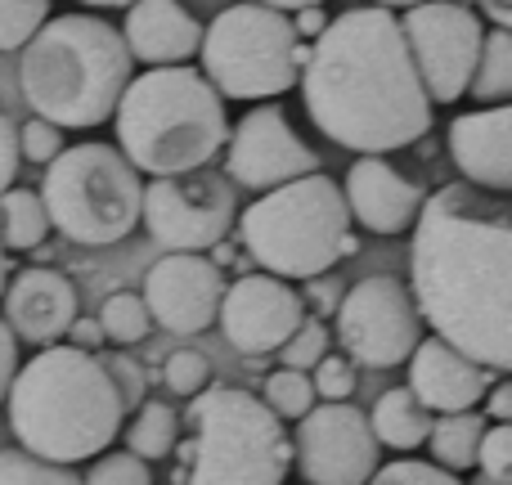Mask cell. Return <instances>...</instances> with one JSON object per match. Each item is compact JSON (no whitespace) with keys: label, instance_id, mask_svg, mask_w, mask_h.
I'll list each match as a JSON object with an SVG mask.
<instances>
[{"label":"cell","instance_id":"obj_1","mask_svg":"<svg viewBox=\"0 0 512 485\" xmlns=\"http://www.w3.org/2000/svg\"><path fill=\"white\" fill-rule=\"evenodd\" d=\"M409 243L418 319L495 373L512 369V212L508 194L468 180L423 198Z\"/></svg>","mask_w":512,"mask_h":485},{"label":"cell","instance_id":"obj_2","mask_svg":"<svg viewBox=\"0 0 512 485\" xmlns=\"http://www.w3.org/2000/svg\"><path fill=\"white\" fill-rule=\"evenodd\" d=\"M319 135L351 153H396L432 131V99L414 72L396 9L355 5L328 18L297 72Z\"/></svg>","mask_w":512,"mask_h":485},{"label":"cell","instance_id":"obj_3","mask_svg":"<svg viewBox=\"0 0 512 485\" xmlns=\"http://www.w3.org/2000/svg\"><path fill=\"white\" fill-rule=\"evenodd\" d=\"M5 405L18 450L68 468L104 454L126 423L122 391L108 364L72 342L41 346L27 364H18Z\"/></svg>","mask_w":512,"mask_h":485},{"label":"cell","instance_id":"obj_4","mask_svg":"<svg viewBox=\"0 0 512 485\" xmlns=\"http://www.w3.org/2000/svg\"><path fill=\"white\" fill-rule=\"evenodd\" d=\"M135 59L122 32L99 14H50L23 45L18 86L41 122L59 131H95L113 122Z\"/></svg>","mask_w":512,"mask_h":485},{"label":"cell","instance_id":"obj_5","mask_svg":"<svg viewBox=\"0 0 512 485\" xmlns=\"http://www.w3.org/2000/svg\"><path fill=\"white\" fill-rule=\"evenodd\" d=\"M113 126L117 153L149 180L203 171L230 135L225 99L189 63L149 68L126 81L113 108Z\"/></svg>","mask_w":512,"mask_h":485},{"label":"cell","instance_id":"obj_6","mask_svg":"<svg viewBox=\"0 0 512 485\" xmlns=\"http://www.w3.org/2000/svg\"><path fill=\"white\" fill-rule=\"evenodd\" d=\"M171 485H283L292 468L288 427L248 387H203L180 414Z\"/></svg>","mask_w":512,"mask_h":485},{"label":"cell","instance_id":"obj_7","mask_svg":"<svg viewBox=\"0 0 512 485\" xmlns=\"http://www.w3.org/2000/svg\"><path fill=\"white\" fill-rule=\"evenodd\" d=\"M234 221L243 252L274 279H315L360 252L342 185L324 171L265 189Z\"/></svg>","mask_w":512,"mask_h":485},{"label":"cell","instance_id":"obj_8","mask_svg":"<svg viewBox=\"0 0 512 485\" xmlns=\"http://www.w3.org/2000/svg\"><path fill=\"white\" fill-rule=\"evenodd\" d=\"M41 207L50 230L77 247H113L140 225L144 180L117 144H72L45 162Z\"/></svg>","mask_w":512,"mask_h":485},{"label":"cell","instance_id":"obj_9","mask_svg":"<svg viewBox=\"0 0 512 485\" xmlns=\"http://www.w3.org/2000/svg\"><path fill=\"white\" fill-rule=\"evenodd\" d=\"M306 50L310 45L297 41L292 18L256 0L221 9L198 41L203 77L221 99H279L297 86Z\"/></svg>","mask_w":512,"mask_h":485},{"label":"cell","instance_id":"obj_10","mask_svg":"<svg viewBox=\"0 0 512 485\" xmlns=\"http://www.w3.org/2000/svg\"><path fill=\"white\" fill-rule=\"evenodd\" d=\"M234 189L212 171L153 176L140 194V225L167 252H216L234 230Z\"/></svg>","mask_w":512,"mask_h":485},{"label":"cell","instance_id":"obj_11","mask_svg":"<svg viewBox=\"0 0 512 485\" xmlns=\"http://www.w3.org/2000/svg\"><path fill=\"white\" fill-rule=\"evenodd\" d=\"M333 319L342 355L364 369H396L423 337L418 306L405 279H396V274H369L355 288H346Z\"/></svg>","mask_w":512,"mask_h":485},{"label":"cell","instance_id":"obj_12","mask_svg":"<svg viewBox=\"0 0 512 485\" xmlns=\"http://www.w3.org/2000/svg\"><path fill=\"white\" fill-rule=\"evenodd\" d=\"M400 36H405L409 59H414V72L432 108L463 99L472 68H477L481 36H486L481 14H472L459 0H423V5L405 9Z\"/></svg>","mask_w":512,"mask_h":485},{"label":"cell","instance_id":"obj_13","mask_svg":"<svg viewBox=\"0 0 512 485\" xmlns=\"http://www.w3.org/2000/svg\"><path fill=\"white\" fill-rule=\"evenodd\" d=\"M292 463L306 485H364L378 472L382 445L369 432V414L351 400H315L297 418Z\"/></svg>","mask_w":512,"mask_h":485},{"label":"cell","instance_id":"obj_14","mask_svg":"<svg viewBox=\"0 0 512 485\" xmlns=\"http://www.w3.org/2000/svg\"><path fill=\"white\" fill-rule=\"evenodd\" d=\"M225 171L234 185L265 194L274 185L319 171V153L292 131L279 104H256L225 135Z\"/></svg>","mask_w":512,"mask_h":485},{"label":"cell","instance_id":"obj_15","mask_svg":"<svg viewBox=\"0 0 512 485\" xmlns=\"http://www.w3.org/2000/svg\"><path fill=\"white\" fill-rule=\"evenodd\" d=\"M306 319V301L292 288L288 279H274V274L256 270L239 274V279L225 288L221 310H216V324H221L225 342L239 355H274L283 342L292 337V328Z\"/></svg>","mask_w":512,"mask_h":485},{"label":"cell","instance_id":"obj_16","mask_svg":"<svg viewBox=\"0 0 512 485\" xmlns=\"http://www.w3.org/2000/svg\"><path fill=\"white\" fill-rule=\"evenodd\" d=\"M144 310L158 328L194 337L216 324L225 297V274L207 252H167L144 274Z\"/></svg>","mask_w":512,"mask_h":485},{"label":"cell","instance_id":"obj_17","mask_svg":"<svg viewBox=\"0 0 512 485\" xmlns=\"http://www.w3.org/2000/svg\"><path fill=\"white\" fill-rule=\"evenodd\" d=\"M342 198L346 212H351V225L391 239V234H405L414 225L427 189L400 167H391L382 153H360V162L346 171Z\"/></svg>","mask_w":512,"mask_h":485},{"label":"cell","instance_id":"obj_18","mask_svg":"<svg viewBox=\"0 0 512 485\" xmlns=\"http://www.w3.org/2000/svg\"><path fill=\"white\" fill-rule=\"evenodd\" d=\"M0 319L9 333L27 346H54L68 324L77 319V288L63 270H45V265H27L14 279H5L0 292Z\"/></svg>","mask_w":512,"mask_h":485},{"label":"cell","instance_id":"obj_19","mask_svg":"<svg viewBox=\"0 0 512 485\" xmlns=\"http://www.w3.org/2000/svg\"><path fill=\"white\" fill-rule=\"evenodd\" d=\"M409 391L423 400V409L432 414H459V409H481L490 382L499 378L495 369L468 360L459 346H450L445 337H418V346L409 351Z\"/></svg>","mask_w":512,"mask_h":485},{"label":"cell","instance_id":"obj_20","mask_svg":"<svg viewBox=\"0 0 512 485\" xmlns=\"http://www.w3.org/2000/svg\"><path fill=\"white\" fill-rule=\"evenodd\" d=\"M450 158L463 180L490 194L512 189V108L490 104L450 122Z\"/></svg>","mask_w":512,"mask_h":485},{"label":"cell","instance_id":"obj_21","mask_svg":"<svg viewBox=\"0 0 512 485\" xmlns=\"http://www.w3.org/2000/svg\"><path fill=\"white\" fill-rule=\"evenodd\" d=\"M122 41L135 63L167 68V63L194 59L198 41H203V23L180 0H131L122 23Z\"/></svg>","mask_w":512,"mask_h":485},{"label":"cell","instance_id":"obj_22","mask_svg":"<svg viewBox=\"0 0 512 485\" xmlns=\"http://www.w3.org/2000/svg\"><path fill=\"white\" fill-rule=\"evenodd\" d=\"M427 427H432V409H423V400L409 387H391L373 400L369 409V432L382 450L409 454L427 441Z\"/></svg>","mask_w":512,"mask_h":485},{"label":"cell","instance_id":"obj_23","mask_svg":"<svg viewBox=\"0 0 512 485\" xmlns=\"http://www.w3.org/2000/svg\"><path fill=\"white\" fill-rule=\"evenodd\" d=\"M481 432H486V414L481 409H459V414H432V427H427V450H432V463L445 472H468L477 468V445Z\"/></svg>","mask_w":512,"mask_h":485},{"label":"cell","instance_id":"obj_24","mask_svg":"<svg viewBox=\"0 0 512 485\" xmlns=\"http://www.w3.org/2000/svg\"><path fill=\"white\" fill-rule=\"evenodd\" d=\"M477 104H508L512 99V32L508 27H490L481 36V54H477V68L468 77V90Z\"/></svg>","mask_w":512,"mask_h":485},{"label":"cell","instance_id":"obj_25","mask_svg":"<svg viewBox=\"0 0 512 485\" xmlns=\"http://www.w3.org/2000/svg\"><path fill=\"white\" fill-rule=\"evenodd\" d=\"M50 234V216L41 207L36 189H14L0 194V247L5 252H36Z\"/></svg>","mask_w":512,"mask_h":485},{"label":"cell","instance_id":"obj_26","mask_svg":"<svg viewBox=\"0 0 512 485\" xmlns=\"http://www.w3.org/2000/svg\"><path fill=\"white\" fill-rule=\"evenodd\" d=\"M126 427V450L140 454L144 463H158V459H171L180 441V414L167 405V400H140L131 423Z\"/></svg>","mask_w":512,"mask_h":485},{"label":"cell","instance_id":"obj_27","mask_svg":"<svg viewBox=\"0 0 512 485\" xmlns=\"http://www.w3.org/2000/svg\"><path fill=\"white\" fill-rule=\"evenodd\" d=\"M95 324H99V333H104V342L135 346V342H144V337H149L153 319H149V310H144L140 292H113V297H104Z\"/></svg>","mask_w":512,"mask_h":485},{"label":"cell","instance_id":"obj_28","mask_svg":"<svg viewBox=\"0 0 512 485\" xmlns=\"http://www.w3.org/2000/svg\"><path fill=\"white\" fill-rule=\"evenodd\" d=\"M261 405L270 409L279 423H297L310 405H315V387H310V373L301 369H274L261 382Z\"/></svg>","mask_w":512,"mask_h":485},{"label":"cell","instance_id":"obj_29","mask_svg":"<svg viewBox=\"0 0 512 485\" xmlns=\"http://www.w3.org/2000/svg\"><path fill=\"white\" fill-rule=\"evenodd\" d=\"M0 485H81V477L68 463L36 459L27 450H0Z\"/></svg>","mask_w":512,"mask_h":485},{"label":"cell","instance_id":"obj_30","mask_svg":"<svg viewBox=\"0 0 512 485\" xmlns=\"http://www.w3.org/2000/svg\"><path fill=\"white\" fill-rule=\"evenodd\" d=\"M50 14H54L50 0H0V54L23 50Z\"/></svg>","mask_w":512,"mask_h":485},{"label":"cell","instance_id":"obj_31","mask_svg":"<svg viewBox=\"0 0 512 485\" xmlns=\"http://www.w3.org/2000/svg\"><path fill=\"white\" fill-rule=\"evenodd\" d=\"M328 351H333V346H328V328H324V319H310V315H306L297 328H292V337H288V342H283L274 355L283 360V369H301V373H310Z\"/></svg>","mask_w":512,"mask_h":485},{"label":"cell","instance_id":"obj_32","mask_svg":"<svg viewBox=\"0 0 512 485\" xmlns=\"http://www.w3.org/2000/svg\"><path fill=\"white\" fill-rule=\"evenodd\" d=\"M81 485H153V463H144L131 450H104L95 454Z\"/></svg>","mask_w":512,"mask_h":485},{"label":"cell","instance_id":"obj_33","mask_svg":"<svg viewBox=\"0 0 512 485\" xmlns=\"http://www.w3.org/2000/svg\"><path fill=\"white\" fill-rule=\"evenodd\" d=\"M364 485H463L459 472H445L436 468L432 459H391V463H378Z\"/></svg>","mask_w":512,"mask_h":485},{"label":"cell","instance_id":"obj_34","mask_svg":"<svg viewBox=\"0 0 512 485\" xmlns=\"http://www.w3.org/2000/svg\"><path fill=\"white\" fill-rule=\"evenodd\" d=\"M162 382H167L176 396H198L203 387H212V360L203 351H171L162 364Z\"/></svg>","mask_w":512,"mask_h":485},{"label":"cell","instance_id":"obj_35","mask_svg":"<svg viewBox=\"0 0 512 485\" xmlns=\"http://www.w3.org/2000/svg\"><path fill=\"white\" fill-rule=\"evenodd\" d=\"M310 387L315 400H351L355 396V364L342 351H328L324 360L310 369Z\"/></svg>","mask_w":512,"mask_h":485},{"label":"cell","instance_id":"obj_36","mask_svg":"<svg viewBox=\"0 0 512 485\" xmlns=\"http://www.w3.org/2000/svg\"><path fill=\"white\" fill-rule=\"evenodd\" d=\"M477 468L490 481H512V427L508 423H486L477 445Z\"/></svg>","mask_w":512,"mask_h":485},{"label":"cell","instance_id":"obj_37","mask_svg":"<svg viewBox=\"0 0 512 485\" xmlns=\"http://www.w3.org/2000/svg\"><path fill=\"white\" fill-rule=\"evenodd\" d=\"M59 149H63V131L54 122H41V117H32V122L18 126V158H23V162H36V167H45V162H50Z\"/></svg>","mask_w":512,"mask_h":485},{"label":"cell","instance_id":"obj_38","mask_svg":"<svg viewBox=\"0 0 512 485\" xmlns=\"http://www.w3.org/2000/svg\"><path fill=\"white\" fill-rule=\"evenodd\" d=\"M18 167H23V158H18V126L9 122V113H0V194L14 185Z\"/></svg>","mask_w":512,"mask_h":485},{"label":"cell","instance_id":"obj_39","mask_svg":"<svg viewBox=\"0 0 512 485\" xmlns=\"http://www.w3.org/2000/svg\"><path fill=\"white\" fill-rule=\"evenodd\" d=\"M306 283H310V292L301 297V301H306V310L315 306L319 315H333L337 301H342V283H337V279H324V274H315V279H306Z\"/></svg>","mask_w":512,"mask_h":485},{"label":"cell","instance_id":"obj_40","mask_svg":"<svg viewBox=\"0 0 512 485\" xmlns=\"http://www.w3.org/2000/svg\"><path fill=\"white\" fill-rule=\"evenodd\" d=\"M486 423H512V382L499 373L495 382H490V391H486Z\"/></svg>","mask_w":512,"mask_h":485},{"label":"cell","instance_id":"obj_41","mask_svg":"<svg viewBox=\"0 0 512 485\" xmlns=\"http://www.w3.org/2000/svg\"><path fill=\"white\" fill-rule=\"evenodd\" d=\"M292 32H297V41H315L319 32L328 27V14H324V5H301V9H292Z\"/></svg>","mask_w":512,"mask_h":485},{"label":"cell","instance_id":"obj_42","mask_svg":"<svg viewBox=\"0 0 512 485\" xmlns=\"http://www.w3.org/2000/svg\"><path fill=\"white\" fill-rule=\"evenodd\" d=\"M14 369H18V337L9 333V324L0 319V405H5V391L14 382Z\"/></svg>","mask_w":512,"mask_h":485},{"label":"cell","instance_id":"obj_43","mask_svg":"<svg viewBox=\"0 0 512 485\" xmlns=\"http://www.w3.org/2000/svg\"><path fill=\"white\" fill-rule=\"evenodd\" d=\"M108 364V373H113V382H117V391H122V405L131 409L135 400H140V373L131 369L126 360H104Z\"/></svg>","mask_w":512,"mask_h":485},{"label":"cell","instance_id":"obj_44","mask_svg":"<svg viewBox=\"0 0 512 485\" xmlns=\"http://www.w3.org/2000/svg\"><path fill=\"white\" fill-rule=\"evenodd\" d=\"M63 337H72V346H81V351H99V346H104V333H99V324H95V319H86V315L72 319Z\"/></svg>","mask_w":512,"mask_h":485},{"label":"cell","instance_id":"obj_45","mask_svg":"<svg viewBox=\"0 0 512 485\" xmlns=\"http://www.w3.org/2000/svg\"><path fill=\"white\" fill-rule=\"evenodd\" d=\"M481 5L490 9V18H495V27H512V0H481Z\"/></svg>","mask_w":512,"mask_h":485},{"label":"cell","instance_id":"obj_46","mask_svg":"<svg viewBox=\"0 0 512 485\" xmlns=\"http://www.w3.org/2000/svg\"><path fill=\"white\" fill-rule=\"evenodd\" d=\"M256 5H270V9H283V14H292V9H301V5H324V0H256Z\"/></svg>","mask_w":512,"mask_h":485},{"label":"cell","instance_id":"obj_47","mask_svg":"<svg viewBox=\"0 0 512 485\" xmlns=\"http://www.w3.org/2000/svg\"><path fill=\"white\" fill-rule=\"evenodd\" d=\"M81 5L86 9H126L131 0H81Z\"/></svg>","mask_w":512,"mask_h":485},{"label":"cell","instance_id":"obj_48","mask_svg":"<svg viewBox=\"0 0 512 485\" xmlns=\"http://www.w3.org/2000/svg\"><path fill=\"white\" fill-rule=\"evenodd\" d=\"M369 5H382V9H409V5H423V0H369Z\"/></svg>","mask_w":512,"mask_h":485},{"label":"cell","instance_id":"obj_49","mask_svg":"<svg viewBox=\"0 0 512 485\" xmlns=\"http://www.w3.org/2000/svg\"><path fill=\"white\" fill-rule=\"evenodd\" d=\"M5 279H9V265H5V247H0V292H5Z\"/></svg>","mask_w":512,"mask_h":485},{"label":"cell","instance_id":"obj_50","mask_svg":"<svg viewBox=\"0 0 512 485\" xmlns=\"http://www.w3.org/2000/svg\"><path fill=\"white\" fill-rule=\"evenodd\" d=\"M477 485H512V481H490V477H477Z\"/></svg>","mask_w":512,"mask_h":485}]
</instances>
